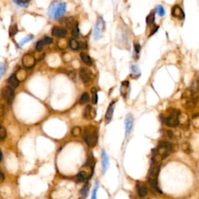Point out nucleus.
Masks as SVG:
<instances>
[{
  "label": "nucleus",
  "mask_w": 199,
  "mask_h": 199,
  "mask_svg": "<svg viewBox=\"0 0 199 199\" xmlns=\"http://www.w3.org/2000/svg\"><path fill=\"white\" fill-rule=\"evenodd\" d=\"M136 191H137L138 195L140 197H144L148 194V188L143 182L138 181L136 183Z\"/></svg>",
  "instance_id": "13"
},
{
  "label": "nucleus",
  "mask_w": 199,
  "mask_h": 199,
  "mask_svg": "<svg viewBox=\"0 0 199 199\" xmlns=\"http://www.w3.org/2000/svg\"><path fill=\"white\" fill-rule=\"evenodd\" d=\"M181 112L174 108H170L165 114H162V121L167 126L175 128L179 125V118Z\"/></svg>",
  "instance_id": "2"
},
{
  "label": "nucleus",
  "mask_w": 199,
  "mask_h": 199,
  "mask_svg": "<svg viewBox=\"0 0 199 199\" xmlns=\"http://www.w3.org/2000/svg\"><path fill=\"white\" fill-rule=\"evenodd\" d=\"M81 132L82 130L80 127H74V128L72 129V131H71V133H72V135H73L74 137H78V136H80V135H81Z\"/></svg>",
  "instance_id": "32"
},
{
  "label": "nucleus",
  "mask_w": 199,
  "mask_h": 199,
  "mask_svg": "<svg viewBox=\"0 0 199 199\" xmlns=\"http://www.w3.org/2000/svg\"><path fill=\"white\" fill-rule=\"evenodd\" d=\"M17 31H18L17 26H16V24H14V25H12L10 27H9V34L11 37H13L15 34H16V33H17Z\"/></svg>",
  "instance_id": "34"
},
{
  "label": "nucleus",
  "mask_w": 199,
  "mask_h": 199,
  "mask_svg": "<svg viewBox=\"0 0 199 199\" xmlns=\"http://www.w3.org/2000/svg\"><path fill=\"white\" fill-rule=\"evenodd\" d=\"M5 113V107L0 103V116H2Z\"/></svg>",
  "instance_id": "44"
},
{
  "label": "nucleus",
  "mask_w": 199,
  "mask_h": 199,
  "mask_svg": "<svg viewBox=\"0 0 199 199\" xmlns=\"http://www.w3.org/2000/svg\"><path fill=\"white\" fill-rule=\"evenodd\" d=\"M170 14L173 18L179 20V21H184L185 20L184 10L178 4H175L171 7Z\"/></svg>",
  "instance_id": "7"
},
{
  "label": "nucleus",
  "mask_w": 199,
  "mask_h": 199,
  "mask_svg": "<svg viewBox=\"0 0 199 199\" xmlns=\"http://www.w3.org/2000/svg\"><path fill=\"white\" fill-rule=\"evenodd\" d=\"M31 0H13V2L17 4L20 6L23 7H27V4L30 2Z\"/></svg>",
  "instance_id": "33"
},
{
  "label": "nucleus",
  "mask_w": 199,
  "mask_h": 199,
  "mask_svg": "<svg viewBox=\"0 0 199 199\" xmlns=\"http://www.w3.org/2000/svg\"><path fill=\"white\" fill-rule=\"evenodd\" d=\"M120 91H121V94L123 96V97H127L130 93V83L127 80L122 82Z\"/></svg>",
  "instance_id": "16"
},
{
  "label": "nucleus",
  "mask_w": 199,
  "mask_h": 199,
  "mask_svg": "<svg viewBox=\"0 0 199 199\" xmlns=\"http://www.w3.org/2000/svg\"><path fill=\"white\" fill-rule=\"evenodd\" d=\"M92 93H93V98H92V102L93 103L96 104L98 102V95H97V91L95 88L92 89Z\"/></svg>",
  "instance_id": "35"
},
{
  "label": "nucleus",
  "mask_w": 199,
  "mask_h": 199,
  "mask_svg": "<svg viewBox=\"0 0 199 199\" xmlns=\"http://www.w3.org/2000/svg\"><path fill=\"white\" fill-rule=\"evenodd\" d=\"M90 100V96H89V94L87 93H84L82 95L81 97H80V103L81 105L83 104H85V103H88Z\"/></svg>",
  "instance_id": "29"
},
{
  "label": "nucleus",
  "mask_w": 199,
  "mask_h": 199,
  "mask_svg": "<svg viewBox=\"0 0 199 199\" xmlns=\"http://www.w3.org/2000/svg\"><path fill=\"white\" fill-rule=\"evenodd\" d=\"M72 33H73V34L74 35V36H77V35L79 34V28L77 26H76V27H74V28H73Z\"/></svg>",
  "instance_id": "43"
},
{
  "label": "nucleus",
  "mask_w": 199,
  "mask_h": 199,
  "mask_svg": "<svg viewBox=\"0 0 199 199\" xmlns=\"http://www.w3.org/2000/svg\"><path fill=\"white\" fill-rule=\"evenodd\" d=\"M45 45V44H44V42L43 40L41 41H39L37 43V45H36V49L38 50V51H41L43 49L44 46Z\"/></svg>",
  "instance_id": "40"
},
{
  "label": "nucleus",
  "mask_w": 199,
  "mask_h": 199,
  "mask_svg": "<svg viewBox=\"0 0 199 199\" xmlns=\"http://www.w3.org/2000/svg\"><path fill=\"white\" fill-rule=\"evenodd\" d=\"M105 29V22L103 18L98 19L94 27V32H93V37L95 40H99L101 38L102 34Z\"/></svg>",
  "instance_id": "8"
},
{
  "label": "nucleus",
  "mask_w": 199,
  "mask_h": 199,
  "mask_svg": "<svg viewBox=\"0 0 199 199\" xmlns=\"http://www.w3.org/2000/svg\"><path fill=\"white\" fill-rule=\"evenodd\" d=\"M114 107H115V102H111L110 104L109 105L108 108L107 110V112L105 114V121L106 123L108 124L113 118V114H114Z\"/></svg>",
  "instance_id": "17"
},
{
  "label": "nucleus",
  "mask_w": 199,
  "mask_h": 199,
  "mask_svg": "<svg viewBox=\"0 0 199 199\" xmlns=\"http://www.w3.org/2000/svg\"><path fill=\"white\" fill-rule=\"evenodd\" d=\"M5 70H6V65L4 62H1L0 63V80L5 73Z\"/></svg>",
  "instance_id": "36"
},
{
  "label": "nucleus",
  "mask_w": 199,
  "mask_h": 199,
  "mask_svg": "<svg viewBox=\"0 0 199 199\" xmlns=\"http://www.w3.org/2000/svg\"><path fill=\"white\" fill-rule=\"evenodd\" d=\"M80 58H81L82 61L86 64V65H92V59L90 58V57L87 54L84 52H82L80 54Z\"/></svg>",
  "instance_id": "25"
},
{
  "label": "nucleus",
  "mask_w": 199,
  "mask_h": 199,
  "mask_svg": "<svg viewBox=\"0 0 199 199\" xmlns=\"http://www.w3.org/2000/svg\"><path fill=\"white\" fill-rule=\"evenodd\" d=\"M6 136V130L4 127L0 125V139H4Z\"/></svg>",
  "instance_id": "39"
},
{
  "label": "nucleus",
  "mask_w": 199,
  "mask_h": 199,
  "mask_svg": "<svg viewBox=\"0 0 199 199\" xmlns=\"http://www.w3.org/2000/svg\"><path fill=\"white\" fill-rule=\"evenodd\" d=\"M8 83H9V85L11 86V87L16 88V87L18 86L19 84H20V80L16 77V74H13L8 79Z\"/></svg>",
  "instance_id": "22"
},
{
  "label": "nucleus",
  "mask_w": 199,
  "mask_h": 199,
  "mask_svg": "<svg viewBox=\"0 0 199 199\" xmlns=\"http://www.w3.org/2000/svg\"><path fill=\"white\" fill-rule=\"evenodd\" d=\"M181 101L183 106L186 109L191 110L194 108L197 103L196 95L194 91L191 89L186 90L181 96Z\"/></svg>",
  "instance_id": "4"
},
{
  "label": "nucleus",
  "mask_w": 199,
  "mask_h": 199,
  "mask_svg": "<svg viewBox=\"0 0 199 199\" xmlns=\"http://www.w3.org/2000/svg\"><path fill=\"white\" fill-rule=\"evenodd\" d=\"M134 50H133V58L135 60H138L140 56V53H141L142 50V46L140 44V43L139 41H135L134 43Z\"/></svg>",
  "instance_id": "19"
},
{
  "label": "nucleus",
  "mask_w": 199,
  "mask_h": 199,
  "mask_svg": "<svg viewBox=\"0 0 199 199\" xmlns=\"http://www.w3.org/2000/svg\"><path fill=\"white\" fill-rule=\"evenodd\" d=\"M43 41L45 44H51V42L53 41L52 39H51V38H48V37H45V38L43 39Z\"/></svg>",
  "instance_id": "42"
},
{
  "label": "nucleus",
  "mask_w": 199,
  "mask_h": 199,
  "mask_svg": "<svg viewBox=\"0 0 199 199\" xmlns=\"http://www.w3.org/2000/svg\"><path fill=\"white\" fill-rule=\"evenodd\" d=\"M159 173V163L152 160L150 169L148 170V181L150 184L152 188L159 193H162V191L159 189L158 185V175Z\"/></svg>",
  "instance_id": "3"
},
{
  "label": "nucleus",
  "mask_w": 199,
  "mask_h": 199,
  "mask_svg": "<svg viewBox=\"0 0 199 199\" xmlns=\"http://www.w3.org/2000/svg\"><path fill=\"white\" fill-rule=\"evenodd\" d=\"M52 35L58 38H64L66 35V31L61 27H54L52 29Z\"/></svg>",
  "instance_id": "20"
},
{
  "label": "nucleus",
  "mask_w": 199,
  "mask_h": 199,
  "mask_svg": "<svg viewBox=\"0 0 199 199\" xmlns=\"http://www.w3.org/2000/svg\"><path fill=\"white\" fill-rule=\"evenodd\" d=\"M84 141L90 147H94L98 140L97 130L95 127L90 126L85 129L83 135Z\"/></svg>",
  "instance_id": "5"
},
{
  "label": "nucleus",
  "mask_w": 199,
  "mask_h": 199,
  "mask_svg": "<svg viewBox=\"0 0 199 199\" xmlns=\"http://www.w3.org/2000/svg\"><path fill=\"white\" fill-rule=\"evenodd\" d=\"M69 44V47L73 49V50H74V51H76V50H78V49H80V47H81V43L77 41L75 38H72V39H70Z\"/></svg>",
  "instance_id": "23"
},
{
  "label": "nucleus",
  "mask_w": 199,
  "mask_h": 199,
  "mask_svg": "<svg viewBox=\"0 0 199 199\" xmlns=\"http://www.w3.org/2000/svg\"><path fill=\"white\" fill-rule=\"evenodd\" d=\"M159 26H158L157 24H154V25H152V27H149V33H148V38H150L151 37L153 36L155 34H156V33L158 32V31H159Z\"/></svg>",
  "instance_id": "26"
},
{
  "label": "nucleus",
  "mask_w": 199,
  "mask_h": 199,
  "mask_svg": "<svg viewBox=\"0 0 199 199\" xmlns=\"http://www.w3.org/2000/svg\"><path fill=\"white\" fill-rule=\"evenodd\" d=\"M4 179H5V176H4L3 173L0 171V183L2 182V181H4Z\"/></svg>",
  "instance_id": "45"
},
{
  "label": "nucleus",
  "mask_w": 199,
  "mask_h": 199,
  "mask_svg": "<svg viewBox=\"0 0 199 199\" xmlns=\"http://www.w3.org/2000/svg\"><path fill=\"white\" fill-rule=\"evenodd\" d=\"M102 158V170H103V174H106L107 169L109 167V158L107 152L105 150H102L101 153Z\"/></svg>",
  "instance_id": "15"
},
{
  "label": "nucleus",
  "mask_w": 199,
  "mask_h": 199,
  "mask_svg": "<svg viewBox=\"0 0 199 199\" xmlns=\"http://www.w3.org/2000/svg\"><path fill=\"white\" fill-rule=\"evenodd\" d=\"M133 123H134V118L133 116L131 114H127L125 119V135L126 137L131 134L132 127H133Z\"/></svg>",
  "instance_id": "10"
},
{
  "label": "nucleus",
  "mask_w": 199,
  "mask_h": 199,
  "mask_svg": "<svg viewBox=\"0 0 199 199\" xmlns=\"http://www.w3.org/2000/svg\"><path fill=\"white\" fill-rule=\"evenodd\" d=\"M153 10L155 11L156 14H157L160 17H163L166 15V10H165L163 5H157Z\"/></svg>",
  "instance_id": "24"
},
{
  "label": "nucleus",
  "mask_w": 199,
  "mask_h": 199,
  "mask_svg": "<svg viewBox=\"0 0 199 199\" xmlns=\"http://www.w3.org/2000/svg\"><path fill=\"white\" fill-rule=\"evenodd\" d=\"M2 96L8 103H11L14 99V90L11 86H5L2 90Z\"/></svg>",
  "instance_id": "9"
},
{
  "label": "nucleus",
  "mask_w": 199,
  "mask_h": 199,
  "mask_svg": "<svg viewBox=\"0 0 199 199\" xmlns=\"http://www.w3.org/2000/svg\"><path fill=\"white\" fill-rule=\"evenodd\" d=\"M193 125L196 127V128H199V116L196 115L193 118Z\"/></svg>",
  "instance_id": "41"
},
{
  "label": "nucleus",
  "mask_w": 199,
  "mask_h": 199,
  "mask_svg": "<svg viewBox=\"0 0 199 199\" xmlns=\"http://www.w3.org/2000/svg\"><path fill=\"white\" fill-rule=\"evenodd\" d=\"M141 76V70L136 65H132L131 66V76L133 79H138Z\"/></svg>",
  "instance_id": "21"
},
{
  "label": "nucleus",
  "mask_w": 199,
  "mask_h": 199,
  "mask_svg": "<svg viewBox=\"0 0 199 199\" xmlns=\"http://www.w3.org/2000/svg\"><path fill=\"white\" fill-rule=\"evenodd\" d=\"M88 193H89V186H88V184H86L84 185V187L82 188L81 191H80V194H81L82 198H86L87 195H88Z\"/></svg>",
  "instance_id": "28"
},
{
  "label": "nucleus",
  "mask_w": 199,
  "mask_h": 199,
  "mask_svg": "<svg viewBox=\"0 0 199 199\" xmlns=\"http://www.w3.org/2000/svg\"><path fill=\"white\" fill-rule=\"evenodd\" d=\"M96 115V110L94 107H93L90 105H88L84 109L83 111V117L87 120H93L94 119Z\"/></svg>",
  "instance_id": "14"
},
{
  "label": "nucleus",
  "mask_w": 199,
  "mask_h": 199,
  "mask_svg": "<svg viewBox=\"0 0 199 199\" xmlns=\"http://www.w3.org/2000/svg\"><path fill=\"white\" fill-rule=\"evenodd\" d=\"M77 178H78V180L80 181H84L88 178V176H87V174L86 171L81 170L78 174V175H77Z\"/></svg>",
  "instance_id": "31"
},
{
  "label": "nucleus",
  "mask_w": 199,
  "mask_h": 199,
  "mask_svg": "<svg viewBox=\"0 0 199 199\" xmlns=\"http://www.w3.org/2000/svg\"><path fill=\"white\" fill-rule=\"evenodd\" d=\"M23 65L27 69H31L35 65V58L32 54H25L22 59Z\"/></svg>",
  "instance_id": "11"
},
{
  "label": "nucleus",
  "mask_w": 199,
  "mask_h": 199,
  "mask_svg": "<svg viewBox=\"0 0 199 199\" xmlns=\"http://www.w3.org/2000/svg\"><path fill=\"white\" fill-rule=\"evenodd\" d=\"M80 76L83 83H88L89 82H90V80H92L93 78L92 73H91L89 69H84V68L80 69Z\"/></svg>",
  "instance_id": "12"
},
{
  "label": "nucleus",
  "mask_w": 199,
  "mask_h": 199,
  "mask_svg": "<svg viewBox=\"0 0 199 199\" xmlns=\"http://www.w3.org/2000/svg\"><path fill=\"white\" fill-rule=\"evenodd\" d=\"M173 148L172 144L167 141H161L155 148L152 160L160 163L170 155Z\"/></svg>",
  "instance_id": "1"
},
{
  "label": "nucleus",
  "mask_w": 199,
  "mask_h": 199,
  "mask_svg": "<svg viewBox=\"0 0 199 199\" xmlns=\"http://www.w3.org/2000/svg\"><path fill=\"white\" fill-rule=\"evenodd\" d=\"M33 39V36L32 35H31V36H27L26 37V38H24L23 40L21 41L20 42V47H22V46H24V44H25L27 42L30 41H31Z\"/></svg>",
  "instance_id": "38"
},
{
  "label": "nucleus",
  "mask_w": 199,
  "mask_h": 199,
  "mask_svg": "<svg viewBox=\"0 0 199 199\" xmlns=\"http://www.w3.org/2000/svg\"><path fill=\"white\" fill-rule=\"evenodd\" d=\"M98 188H99V184H98V182H96L94 188H93V194H92V197H91V199H96Z\"/></svg>",
  "instance_id": "37"
},
{
  "label": "nucleus",
  "mask_w": 199,
  "mask_h": 199,
  "mask_svg": "<svg viewBox=\"0 0 199 199\" xmlns=\"http://www.w3.org/2000/svg\"><path fill=\"white\" fill-rule=\"evenodd\" d=\"M181 148L182 150L185 152V153H191V147L188 142H184L181 145Z\"/></svg>",
  "instance_id": "30"
},
{
  "label": "nucleus",
  "mask_w": 199,
  "mask_h": 199,
  "mask_svg": "<svg viewBox=\"0 0 199 199\" xmlns=\"http://www.w3.org/2000/svg\"><path fill=\"white\" fill-rule=\"evenodd\" d=\"M2 152H1V150H0V162L2 161Z\"/></svg>",
  "instance_id": "46"
},
{
  "label": "nucleus",
  "mask_w": 199,
  "mask_h": 199,
  "mask_svg": "<svg viewBox=\"0 0 199 199\" xmlns=\"http://www.w3.org/2000/svg\"><path fill=\"white\" fill-rule=\"evenodd\" d=\"M65 9L66 5L65 3H53L48 9V15L51 18L57 20L64 14Z\"/></svg>",
  "instance_id": "6"
},
{
  "label": "nucleus",
  "mask_w": 199,
  "mask_h": 199,
  "mask_svg": "<svg viewBox=\"0 0 199 199\" xmlns=\"http://www.w3.org/2000/svg\"><path fill=\"white\" fill-rule=\"evenodd\" d=\"M145 23H146V25L148 27H152V25L155 24V23H156V13H155V11H150V13L147 15L146 18H145Z\"/></svg>",
  "instance_id": "18"
},
{
  "label": "nucleus",
  "mask_w": 199,
  "mask_h": 199,
  "mask_svg": "<svg viewBox=\"0 0 199 199\" xmlns=\"http://www.w3.org/2000/svg\"><path fill=\"white\" fill-rule=\"evenodd\" d=\"M16 77L18 78V80L20 81H23L26 79L27 77V73H26V71L24 70V69H20V70L18 71V73H16Z\"/></svg>",
  "instance_id": "27"
}]
</instances>
